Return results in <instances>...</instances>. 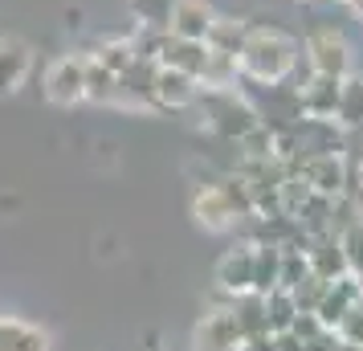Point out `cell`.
I'll use <instances>...</instances> for the list:
<instances>
[{
  "mask_svg": "<svg viewBox=\"0 0 363 351\" xmlns=\"http://www.w3.org/2000/svg\"><path fill=\"white\" fill-rule=\"evenodd\" d=\"M294 41L281 29H249L241 50H237V74L249 82L278 86L294 69Z\"/></svg>",
  "mask_w": 363,
  "mask_h": 351,
  "instance_id": "1",
  "label": "cell"
},
{
  "mask_svg": "<svg viewBox=\"0 0 363 351\" xmlns=\"http://www.w3.org/2000/svg\"><path fill=\"white\" fill-rule=\"evenodd\" d=\"M50 339L21 318H0V351H45Z\"/></svg>",
  "mask_w": 363,
  "mask_h": 351,
  "instance_id": "14",
  "label": "cell"
},
{
  "mask_svg": "<svg viewBox=\"0 0 363 351\" xmlns=\"http://www.w3.org/2000/svg\"><path fill=\"white\" fill-rule=\"evenodd\" d=\"M86 102H94V106H118V74L102 66L94 53H86Z\"/></svg>",
  "mask_w": 363,
  "mask_h": 351,
  "instance_id": "12",
  "label": "cell"
},
{
  "mask_svg": "<svg viewBox=\"0 0 363 351\" xmlns=\"http://www.w3.org/2000/svg\"><path fill=\"white\" fill-rule=\"evenodd\" d=\"M245 21L237 17H216L213 29H208V37H204V45L216 53H229V57H237V50H241V41H245Z\"/></svg>",
  "mask_w": 363,
  "mask_h": 351,
  "instance_id": "16",
  "label": "cell"
},
{
  "mask_svg": "<svg viewBox=\"0 0 363 351\" xmlns=\"http://www.w3.org/2000/svg\"><path fill=\"white\" fill-rule=\"evenodd\" d=\"M339 118H343V123H363V74H355L351 82H343Z\"/></svg>",
  "mask_w": 363,
  "mask_h": 351,
  "instance_id": "20",
  "label": "cell"
},
{
  "mask_svg": "<svg viewBox=\"0 0 363 351\" xmlns=\"http://www.w3.org/2000/svg\"><path fill=\"white\" fill-rule=\"evenodd\" d=\"M216 286L225 294H249L253 290V245H241V250H229L216 266Z\"/></svg>",
  "mask_w": 363,
  "mask_h": 351,
  "instance_id": "8",
  "label": "cell"
},
{
  "mask_svg": "<svg viewBox=\"0 0 363 351\" xmlns=\"http://www.w3.org/2000/svg\"><path fill=\"white\" fill-rule=\"evenodd\" d=\"M151 99H155V111H184L200 99V82L184 69L172 66H155V82H151Z\"/></svg>",
  "mask_w": 363,
  "mask_h": 351,
  "instance_id": "5",
  "label": "cell"
},
{
  "mask_svg": "<svg viewBox=\"0 0 363 351\" xmlns=\"http://www.w3.org/2000/svg\"><path fill=\"white\" fill-rule=\"evenodd\" d=\"M339 99H343V78H327V74H314V82L302 90V111L318 123L339 115Z\"/></svg>",
  "mask_w": 363,
  "mask_h": 351,
  "instance_id": "11",
  "label": "cell"
},
{
  "mask_svg": "<svg viewBox=\"0 0 363 351\" xmlns=\"http://www.w3.org/2000/svg\"><path fill=\"white\" fill-rule=\"evenodd\" d=\"M339 245H343V257H347V269L351 274H363V225H347V233L339 237Z\"/></svg>",
  "mask_w": 363,
  "mask_h": 351,
  "instance_id": "21",
  "label": "cell"
},
{
  "mask_svg": "<svg viewBox=\"0 0 363 351\" xmlns=\"http://www.w3.org/2000/svg\"><path fill=\"white\" fill-rule=\"evenodd\" d=\"M278 269H281V250L269 241L253 245V294H269L278 290Z\"/></svg>",
  "mask_w": 363,
  "mask_h": 351,
  "instance_id": "15",
  "label": "cell"
},
{
  "mask_svg": "<svg viewBox=\"0 0 363 351\" xmlns=\"http://www.w3.org/2000/svg\"><path fill=\"white\" fill-rule=\"evenodd\" d=\"M233 323H237V331H241V339H249V335H269V327H265V299L262 294H237L233 299Z\"/></svg>",
  "mask_w": 363,
  "mask_h": 351,
  "instance_id": "13",
  "label": "cell"
},
{
  "mask_svg": "<svg viewBox=\"0 0 363 351\" xmlns=\"http://www.w3.org/2000/svg\"><path fill=\"white\" fill-rule=\"evenodd\" d=\"M208 115H213L208 123H213L225 139H233V143H237L249 127L262 123V115H257L245 99H237L233 90H213V94H208Z\"/></svg>",
  "mask_w": 363,
  "mask_h": 351,
  "instance_id": "3",
  "label": "cell"
},
{
  "mask_svg": "<svg viewBox=\"0 0 363 351\" xmlns=\"http://www.w3.org/2000/svg\"><path fill=\"white\" fill-rule=\"evenodd\" d=\"M192 217H196L208 233H220V229L237 225V213L229 208V196L220 192V184L200 188L196 196H192Z\"/></svg>",
  "mask_w": 363,
  "mask_h": 351,
  "instance_id": "10",
  "label": "cell"
},
{
  "mask_svg": "<svg viewBox=\"0 0 363 351\" xmlns=\"http://www.w3.org/2000/svg\"><path fill=\"white\" fill-rule=\"evenodd\" d=\"M45 99L53 106L86 102V53H62L45 69Z\"/></svg>",
  "mask_w": 363,
  "mask_h": 351,
  "instance_id": "2",
  "label": "cell"
},
{
  "mask_svg": "<svg viewBox=\"0 0 363 351\" xmlns=\"http://www.w3.org/2000/svg\"><path fill=\"white\" fill-rule=\"evenodd\" d=\"M94 57H99L106 69H115V74H123V69L131 66L135 57V45H131V37H115V41H102L99 50H94Z\"/></svg>",
  "mask_w": 363,
  "mask_h": 351,
  "instance_id": "18",
  "label": "cell"
},
{
  "mask_svg": "<svg viewBox=\"0 0 363 351\" xmlns=\"http://www.w3.org/2000/svg\"><path fill=\"white\" fill-rule=\"evenodd\" d=\"M237 343H241V331H237V323H233L229 306L200 318V327H196V351H237Z\"/></svg>",
  "mask_w": 363,
  "mask_h": 351,
  "instance_id": "9",
  "label": "cell"
},
{
  "mask_svg": "<svg viewBox=\"0 0 363 351\" xmlns=\"http://www.w3.org/2000/svg\"><path fill=\"white\" fill-rule=\"evenodd\" d=\"M33 74V45L13 33H0V94H17Z\"/></svg>",
  "mask_w": 363,
  "mask_h": 351,
  "instance_id": "6",
  "label": "cell"
},
{
  "mask_svg": "<svg viewBox=\"0 0 363 351\" xmlns=\"http://www.w3.org/2000/svg\"><path fill=\"white\" fill-rule=\"evenodd\" d=\"M311 66L314 74H327V78H343L347 69H351V50H347L343 33H335V29H318L311 37Z\"/></svg>",
  "mask_w": 363,
  "mask_h": 351,
  "instance_id": "7",
  "label": "cell"
},
{
  "mask_svg": "<svg viewBox=\"0 0 363 351\" xmlns=\"http://www.w3.org/2000/svg\"><path fill=\"white\" fill-rule=\"evenodd\" d=\"M355 278H359V294H363V274H355Z\"/></svg>",
  "mask_w": 363,
  "mask_h": 351,
  "instance_id": "23",
  "label": "cell"
},
{
  "mask_svg": "<svg viewBox=\"0 0 363 351\" xmlns=\"http://www.w3.org/2000/svg\"><path fill=\"white\" fill-rule=\"evenodd\" d=\"M213 4L208 0H167L164 9V25L172 37H188V41H204L208 37V29H213Z\"/></svg>",
  "mask_w": 363,
  "mask_h": 351,
  "instance_id": "4",
  "label": "cell"
},
{
  "mask_svg": "<svg viewBox=\"0 0 363 351\" xmlns=\"http://www.w3.org/2000/svg\"><path fill=\"white\" fill-rule=\"evenodd\" d=\"M355 201H359V208H363V184H359V196H355Z\"/></svg>",
  "mask_w": 363,
  "mask_h": 351,
  "instance_id": "22",
  "label": "cell"
},
{
  "mask_svg": "<svg viewBox=\"0 0 363 351\" xmlns=\"http://www.w3.org/2000/svg\"><path fill=\"white\" fill-rule=\"evenodd\" d=\"M265 299V327H269V335H281L290 331V323H294L298 306H294V294L290 290H269V294H262Z\"/></svg>",
  "mask_w": 363,
  "mask_h": 351,
  "instance_id": "17",
  "label": "cell"
},
{
  "mask_svg": "<svg viewBox=\"0 0 363 351\" xmlns=\"http://www.w3.org/2000/svg\"><path fill=\"white\" fill-rule=\"evenodd\" d=\"M237 147H241L245 160H274V131H269L265 123H257V127H249V131L237 139Z\"/></svg>",
  "mask_w": 363,
  "mask_h": 351,
  "instance_id": "19",
  "label": "cell"
}]
</instances>
